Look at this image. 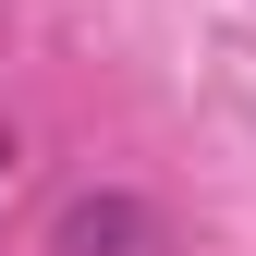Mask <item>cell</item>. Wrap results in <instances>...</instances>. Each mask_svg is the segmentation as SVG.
Instances as JSON below:
<instances>
[{
    "label": "cell",
    "instance_id": "obj_1",
    "mask_svg": "<svg viewBox=\"0 0 256 256\" xmlns=\"http://www.w3.org/2000/svg\"><path fill=\"white\" fill-rule=\"evenodd\" d=\"M49 256H171V220L110 183V196H74V208L49 220Z\"/></svg>",
    "mask_w": 256,
    "mask_h": 256
},
{
    "label": "cell",
    "instance_id": "obj_2",
    "mask_svg": "<svg viewBox=\"0 0 256 256\" xmlns=\"http://www.w3.org/2000/svg\"><path fill=\"white\" fill-rule=\"evenodd\" d=\"M0 158H12V146H0Z\"/></svg>",
    "mask_w": 256,
    "mask_h": 256
}]
</instances>
